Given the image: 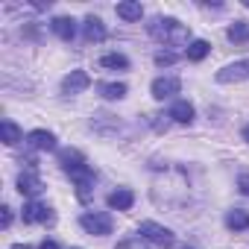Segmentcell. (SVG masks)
<instances>
[{
    "instance_id": "obj_1",
    "label": "cell",
    "mask_w": 249,
    "mask_h": 249,
    "mask_svg": "<svg viewBox=\"0 0 249 249\" xmlns=\"http://www.w3.org/2000/svg\"><path fill=\"white\" fill-rule=\"evenodd\" d=\"M150 36L161 44H170V47H182L191 41V30L176 18H156L150 24Z\"/></svg>"
},
{
    "instance_id": "obj_2",
    "label": "cell",
    "mask_w": 249,
    "mask_h": 249,
    "mask_svg": "<svg viewBox=\"0 0 249 249\" xmlns=\"http://www.w3.org/2000/svg\"><path fill=\"white\" fill-rule=\"evenodd\" d=\"M138 234H141L144 240H150L153 246H159V249H170V246L176 243V234H173L167 226H159V223H153V220H144V223L138 226Z\"/></svg>"
},
{
    "instance_id": "obj_3",
    "label": "cell",
    "mask_w": 249,
    "mask_h": 249,
    "mask_svg": "<svg viewBox=\"0 0 249 249\" xmlns=\"http://www.w3.org/2000/svg\"><path fill=\"white\" fill-rule=\"evenodd\" d=\"M79 226H82L88 234L103 237V234H111L114 220H111V214H106V211H88V214H82V217H79Z\"/></svg>"
},
{
    "instance_id": "obj_4",
    "label": "cell",
    "mask_w": 249,
    "mask_h": 249,
    "mask_svg": "<svg viewBox=\"0 0 249 249\" xmlns=\"http://www.w3.org/2000/svg\"><path fill=\"white\" fill-rule=\"evenodd\" d=\"M71 179L76 182V196H79L82 202H88V199H91V185H94V167L82 164V167L71 170Z\"/></svg>"
},
{
    "instance_id": "obj_5",
    "label": "cell",
    "mask_w": 249,
    "mask_h": 249,
    "mask_svg": "<svg viewBox=\"0 0 249 249\" xmlns=\"http://www.w3.org/2000/svg\"><path fill=\"white\" fill-rule=\"evenodd\" d=\"M243 79H249V59H240V62H234V65H226L223 71H217V82H243Z\"/></svg>"
},
{
    "instance_id": "obj_6",
    "label": "cell",
    "mask_w": 249,
    "mask_h": 249,
    "mask_svg": "<svg viewBox=\"0 0 249 249\" xmlns=\"http://www.w3.org/2000/svg\"><path fill=\"white\" fill-rule=\"evenodd\" d=\"M179 88H182V82H179L176 76H159V79H153V85H150V91H153L156 100H167V97L179 94Z\"/></svg>"
},
{
    "instance_id": "obj_7",
    "label": "cell",
    "mask_w": 249,
    "mask_h": 249,
    "mask_svg": "<svg viewBox=\"0 0 249 249\" xmlns=\"http://www.w3.org/2000/svg\"><path fill=\"white\" fill-rule=\"evenodd\" d=\"M24 223H53V208H47L44 202L30 199L24 205Z\"/></svg>"
},
{
    "instance_id": "obj_8",
    "label": "cell",
    "mask_w": 249,
    "mask_h": 249,
    "mask_svg": "<svg viewBox=\"0 0 249 249\" xmlns=\"http://www.w3.org/2000/svg\"><path fill=\"white\" fill-rule=\"evenodd\" d=\"M91 85V76L85 73V71H71L65 79H62V91L65 94H79V91H85Z\"/></svg>"
},
{
    "instance_id": "obj_9",
    "label": "cell",
    "mask_w": 249,
    "mask_h": 249,
    "mask_svg": "<svg viewBox=\"0 0 249 249\" xmlns=\"http://www.w3.org/2000/svg\"><path fill=\"white\" fill-rule=\"evenodd\" d=\"M106 202H108L111 211H129V208L135 205V194H132L129 188H120V191H111Z\"/></svg>"
},
{
    "instance_id": "obj_10",
    "label": "cell",
    "mask_w": 249,
    "mask_h": 249,
    "mask_svg": "<svg viewBox=\"0 0 249 249\" xmlns=\"http://www.w3.org/2000/svg\"><path fill=\"white\" fill-rule=\"evenodd\" d=\"M27 144H30L33 150H56V135L47 132V129H33V132L27 135Z\"/></svg>"
},
{
    "instance_id": "obj_11",
    "label": "cell",
    "mask_w": 249,
    "mask_h": 249,
    "mask_svg": "<svg viewBox=\"0 0 249 249\" xmlns=\"http://www.w3.org/2000/svg\"><path fill=\"white\" fill-rule=\"evenodd\" d=\"M41 179L36 176V170H30V173H21L18 176V191L24 194V196H38L41 194Z\"/></svg>"
},
{
    "instance_id": "obj_12",
    "label": "cell",
    "mask_w": 249,
    "mask_h": 249,
    "mask_svg": "<svg viewBox=\"0 0 249 249\" xmlns=\"http://www.w3.org/2000/svg\"><path fill=\"white\" fill-rule=\"evenodd\" d=\"M53 33L62 38V41H73V36H76V21L73 18H53Z\"/></svg>"
},
{
    "instance_id": "obj_13",
    "label": "cell",
    "mask_w": 249,
    "mask_h": 249,
    "mask_svg": "<svg viewBox=\"0 0 249 249\" xmlns=\"http://www.w3.org/2000/svg\"><path fill=\"white\" fill-rule=\"evenodd\" d=\"M59 164H62V170H65V173H71V170L82 167V164H85V159H82V153H79V150H59Z\"/></svg>"
},
{
    "instance_id": "obj_14",
    "label": "cell",
    "mask_w": 249,
    "mask_h": 249,
    "mask_svg": "<svg viewBox=\"0 0 249 249\" xmlns=\"http://www.w3.org/2000/svg\"><path fill=\"white\" fill-rule=\"evenodd\" d=\"M226 226H229L231 231H246V229H249V211H243V208L229 211V214H226Z\"/></svg>"
},
{
    "instance_id": "obj_15",
    "label": "cell",
    "mask_w": 249,
    "mask_h": 249,
    "mask_svg": "<svg viewBox=\"0 0 249 249\" xmlns=\"http://www.w3.org/2000/svg\"><path fill=\"white\" fill-rule=\"evenodd\" d=\"M117 18H123V21H141L144 18V6L141 3H132V0L117 3Z\"/></svg>"
},
{
    "instance_id": "obj_16",
    "label": "cell",
    "mask_w": 249,
    "mask_h": 249,
    "mask_svg": "<svg viewBox=\"0 0 249 249\" xmlns=\"http://www.w3.org/2000/svg\"><path fill=\"white\" fill-rule=\"evenodd\" d=\"M170 117H173L176 123H191V120H194V106H191L188 100H176L173 108H170Z\"/></svg>"
},
{
    "instance_id": "obj_17",
    "label": "cell",
    "mask_w": 249,
    "mask_h": 249,
    "mask_svg": "<svg viewBox=\"0 0 249 249\" xmlns=\"http://www.w3.org/2000/svg\"><path fill=\"white\" fill-rule=\"evenodd\" d=\"M100 68H106V71H129V59L123 53H106L100 59Z\"/></svg>"
},
{
    "instance_id": "obj_18",
    "label": "cell",
    "mask_w": 249,
    "mask_h": 249,
    "mask_svg": "<svg viewBox=\"0 0 249 249\" xmlns=\"http://www.w3.org/2000/svg\"><path fill=\"white\" fill-rule=\"evenodd\" d=\"M97 91H100L106 100H123L129 88L123 85V82H100V85H97Z\"/></svg>"
},
{
    "instance_id": "obj_19",
    "label": "cell",
    "mask_w": 249,
    "mask_h": 249,
    "mask_svg": "<svg viewBox=\"0 0 249 249\" xmlns=\"http://www.w3.org/2000/svg\"><path fill=\"white\" fill-rule=\"evenodd\" d=\"M106 38V27L100 18H85V41H103Z\"/></svg>"
},
{
    "instance_id": "obj_20",
    "label": "cell",
    "mask_w": 249,
    "mask_h": 249,
    "mask_svg": "<svg viewBox=\"0 0 249 249\" xmlns=\"http://www.w3.org/2000/svg\"><path fill=\"white\" fill-rule=\"evenodd\" d=\"M185 53H188V59H191V62H202V59L211 53V44H208L205 38H196V41H191V44H188V50H185Z\"/></svg>"
},
{
    "instance_id": "obj_21",
    "label": "cell",
    "mask_w": 249,
    "mask_h": 249,
    "mask_svg": "<svg viewBox=\"0 0 249 249\" xmlns=\"http://www.w3.org/2000/svg\"><path fill=\"white\" fill-rule=\"evenodd\" d=\"M229 41H234V44H243V41H249V21H234L231 27H229Z\"/></svg>"
},
{
    "instance_id": "obj_22",
    "label": "cell",
    "mask_w": 249,
    "mask_h": 249,
    "mask_svg": "<svg viewBox=\"0 0 249 249\" xmlns=\"http://www.w3.org/2000/svg\"><path fill=\"white\" fill-rule=\"evenodd\" d=\"M0 129H3V144L15 147V144L21 141V129H18L15 120H3V123H0Z\"/></svg>"
},
{
    "instance_id": "obj_23",
    "label": "cell",
    "mask_w": 249,
    "mask_h": 249,
    "mask_svg": "<svg viewBox=\"0 0 249 249\" xmlns=\"http://www.w3.org/2000/svg\"><path fill=\"white\" fill-rule=\"evenodd\" d=\"M117 249H150L144 237H129V240H120Z\"/></svg>"
},
{
    "instance_id": "obj_24",
    "label": "cell",
    "mask_w": 249,
    "mask_h": 249,
    "mask_svg": "<svg viewBox=\"0 0 249 249\" xmlns=\"http://www.w3.org/2000/svg\"><path fill=\"white\" fill-rule=\"evenodd\" d=\"M176 62H179L176 53H156V65L159 68H167V65H176Z\"/></svg>"
},
{
    "instance_id": "obj_25",
    "label": "cell",
    "mask_w": 249,
    "mask_h": 249,
    "mask_svg": "<svg viewBox=\"0 0 249 249\" xmlns=\"http://www.w3.org/2000/svg\"><path fill=\"white\" fill-rule=\"evenodd\" d=\"M237 188H240V194H246V196H249V173H243V176L237 179Z\"/></svg>"
},
{
    "instance_id": "obj_26",
    "label": "cell",
    "mask_w": 249,
    "mask_h": 249,
    "mask_svg": "<svg viewBox=\"0 0 249 249\" xmlns=\"http://www.w3.org/2000/svg\"><path fill=\"white\" fill-rule=\"evenodd\" d=\"M9 223H12V208L3 205V229H9Z\"/></svg>"
},
{
    "instance_id": "obj_27",
    "label": "cell",
    "mask_w": 249,
    "mask_h": 249,
    "mask_svg": "<svg viewBox=\"0 0 249 249\" xmlns=\"http://www.w3.org/2000/svg\"><path fill=\"white\" fill-rule=\"evenodd\" d=\"M38 249H59V243H56V240H41Z\"/></svg>"
},
{
    "instance_id": "obj_28",
    "label": "cell",
    "mask_w": 249,
    "mask_h": 249,
    "mask_svg": "<svg viewBox=\"0 0 249 249\" xmlns=\"http://www.w3.org/2000/svg\"><path fill=\"white\" fill-rule=\"evenodd\" d=\"M243 141L249 144V123H246V126H243Z\"/></svg>"
},
{
    "instance_id": "obj_29",
    "label": "cell",
    "mask_w": 249,
    "mask_h": 249,
    "mask_svg": "<svg viewBox=\"0 0 249 249\" xmlns=\"http://www.w3.org/2000/svg\"><path fill=\"white\" fill-rule=\"evenodd\" d=\"M12 249H33V246H27V243H15Z\"/></svg>"
},
{
    "instance_id": "obj_30",
    "label": "cell",
    "mask_w": 249,
    "mask_h": 249,
    "mask_svg": "<svg viewBox=\"0 0 249 249\" xmlns=\"http://www.w3.org/2000/svg\"><path fill=\"white\" fill-rule=\"evenodd\" d=\"M243 6H249V0H243Z\"/></svg>"
},
{
    "instance_id": "obj_31",
    "label": "cell",
    "mask_w": 249,
    "mask_h": 249,
    "mask_svg": "<svg viewBox=\"0 0 249 249\" xmlns=\"http://www.w3.org/2000/svg\"><path fill=\"white\" fill-rule=\"evenodd\" d=\"M71 249H82V246H71Z\"/></svg>"
},
{
    "instance_id": "obj_32",
    "label": "cell",
    "mask_w": 249,
    "mask_h": 249,
    "mask_svg": "<svg viewBox=\"0 0 249 249\" xmlns=\"http://www.w3.org/2000/svg\"><path fill=\"white\" fill-rule=\"evenodd\" d=\"M185 249H188V246H185Z\"/></svg>"
}]
</instances>
